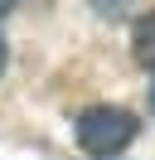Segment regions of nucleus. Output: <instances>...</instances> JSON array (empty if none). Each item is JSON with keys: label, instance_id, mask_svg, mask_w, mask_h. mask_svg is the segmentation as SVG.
<instances>
[{"label": "nucleus", "instance_id": "39448f33", "mask_svg": "<svg viewBox=\"0 0 155 160\" xmlns=\"http://www.w3.org/2000/svg\"><path fill=\"white\" fill-rule=\"evenodd\" d=\"M15 5H19V0H0V15H10V10H15Z\"/></svg>", "mask_w": 155, "mask_h": 160}, {"label": "nucleus", "instance_id": "20e7f679", "mask_svg": "<svg viewBox=\"0 0 155 160\" xmlns=\"http://www.w3.org/2000/svg\"><path fill=\"white\" fill-rule=\"evenodd\" d=\"M5 63H10V49H5V39H0V73H5Z\"/></svg>", "mask_w": 155, "mask_h": 160}, {"label": "nucleus", "instance_id": "f03ea898", "mask_svg": "<svg viewBox=\"0 0 155 160\" xmlns=\"http://www.w3.org/2000/svg\"><path fill=\"white\" fill-rule=\"evenodd\" d=\"M131 53H136V63L155 68V10L136 20V29H131Z\"/></svg>", "mask_w": 155, "mask_h": 160}, {"label": "nucleus", "instance_id": "7ed1b4c3", "mask_svg": "<svg viewBox=\"0 0 155 160\" xmlns=\"http://www.w3.org/2000/svg\"><path fill=\"white\" fill-rule=\"evenodd\" d=\"M97 5V15H102V20H121L126 10H131V0H92Z\"/></svg>", "mask_w": 155, "mask_h": 160}, {"label": "nucleus", "instance_id": "f257e3e1", "mask_svg": "<svg viewBox=\"0 0 155 160\" xmlns=\"http://www.w3.org/2000/svg\"><path fill=\"white\" fill-rule=\"evenodd\" d=\"M136 131H141V121L126 107H87L78 117V146L87 155H116L136 141Z\"/></svg>", "mask_w": 155, "mask_h": 160}, {"label": "nucleus", "instance_id": "423d86ee", "mask_svg": "<svg viewBox=\"0 0 155 160\" xmlns=\"http://www.w3.org/2000/svg\"><path fill=\"white\" fill-rule=\"evenodd\" d=\"M150 112H155V88H150Z\"/></svg>", "mask_w": 155, "mask_h": 160}]
</instances>
